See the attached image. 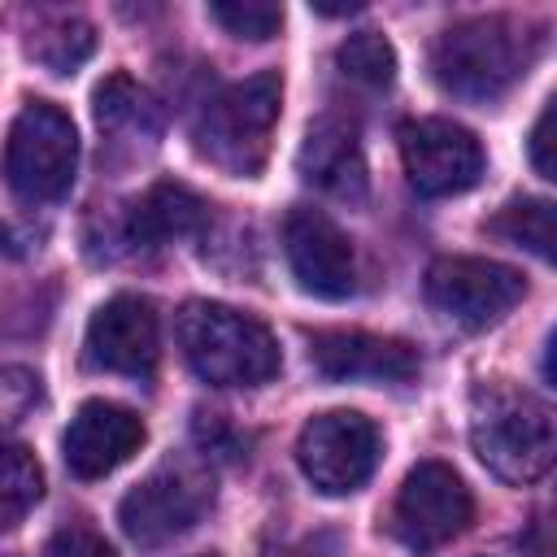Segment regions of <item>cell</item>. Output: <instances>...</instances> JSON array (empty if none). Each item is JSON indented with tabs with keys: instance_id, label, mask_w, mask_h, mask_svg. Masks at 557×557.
I'll list each match as a JSON object with an SVG mask.
<instances>
[{
	"instance_id": "cell-2",
	"label": "cell",
	"mask_w": 557,
	"mask_h": 557,
	"mask_svg": "<svg viewBox=\"0 0 557 557\" xmlns=\"http://www.w3.org/2000/svg\"><path fill=\"white\" fill-rule=\"evenodd\" d=\"M178 348L187 366L213 387H257L283 366L278 339L252 313L218 300H187L178 313Z\"/></svg>"
},
{
	"instance_id": "cell-15",
	"label": "cell",
	"mask_w": 557,
	"mask_h": 557,
	"mask_svg": "<svg viewBox=\"0 0 557 557\" xmlns=\"http://www.w3.org/2000/svg\"><path fill=\"white\" fill-rule=\"evenodd\" d=\"M300 174L344 200H357L366 191V161L357 131L344 117H318L300 144Z\"/></svg>"
},
{
	"instance_id": "cell-6",
	"label": "cell",
	"mask_w": 557,
	"mask_h": 557,
	"mask_svg": "<svg viewBox=\"0 0 557 557\" xmlns=\"http://www.w3.org/2000/svg\"><path fill=\"white\" fill-rule=\"evenodd\" d=\"M379 448H383L379 426L366 413L326 409L305 422V431L296 440V461L322 496H348L374 474Z\"/></svg>"
},
{
	"instance_id": "cell-17",
	"label": "cell",
	"mask_w": 557,
	"mask_h": 557,
	"mask_svg": "<svg viewBox=\"0 0 557 557\" xmlns=\"http://www.w3.org/2000/svg\"><path fill=\"white\" fill-rule=\"evenodd\" d=\"M44 496V470L30 448L0 444V531H13Z\"/></svg>"
},
{
	"instance_id": "cell-8",
	"label": "cell",
	"mask_w": 557,
	"mask_h": 557,
	"mask_svg": "<svg viewBox=\"0 0 557 557\" xmlns=\"http://www.w3.org/2000/svg\"><path fill=\"white\" fill-rule=\"evenodd\" d=\"M209 500H213V487L200 470L161 466L139 487H131L122 496L117 522L139 548H157V544H170L174 535L191 531L196 518L209 509Z\"/></svg>"
},
{
	"instance_id": "cell-5",
	"label": "cell",
	"mask_w": 557,
	"mask_h": 557,
	"mask_svg": "<svg viewBox=\"0 0 557 557\" xmlns=\"http://www.w3.org/2000/svg\"><path fill=\"white\" fill-rule=\"evenodd\" d=\"M78 135L65 109L48 100H30L4 144V178L22 200H61L74 183Z\"/></svg>"
},
{
	"instance_id": "cell-22",
	"label": "cell",
	"mask_w": 557,
	"mask_h": 557,
	"mask_svg": "<svg viewBox=\"0 0 557 557\" xmlns=\"http://www.w3.org/2000/svg\"><path fill=\"white\" fill-rule=\"evenodd\" d=\"M209 17L226 30V35H235V39H270V35H278V26H283V4H270V0H218V4H209Z\"/></svg>"
},
{
	"instance_id": "cell-4",
	"label": "cell",
	"mask_w": 557,
	"mask_h": 557,
	"mask_svg": "<svg viewBox=\"0 0 557 557\" xmlns=\"http://www.w3.org/2000/svg\"><path fill=\"white\" fill-rule=\"evenodd\" d=\"M283 104V78L274 70H261L244 83L222 87L200 122H196V148L226 174H257L270 157V135Z\"/></svg>"
},
{
	"instance_id": "cell-23",
	"label": "cell",
	"mask_w": 557,
	"mask_h": 557,
	"mask_svg": "<svg viewBox=\"0 0 557 557\" xmlns=\"http://www.w3.org/2000/svg\"><path fill=\"white\" fill-rule=\"evenodd\" d=\"M44 557H113V548L91 527H61L44 544Z\"/></svg>"
},
{
	"instance_id": "cell-11",
	"label": "cell",
	"mask_w": 557,
	"mask_h": 557,
	"mask_svg": "<svg viewBox=\"0 0 557 557\" xmlns=\"http://www.w3.org/2000/svg\"><path fill=\"white\" fill-rule=\"evenodd\" d=\"M283 248H287V265L296 283L309 296L344 300L352 292V278H357L352 244L322 209H309V205L292 209L283 222Z\"/></svg>"
},
{
	"instance_id": "cell-24",
	"label": "cell",
	"mask_w": 557,
	"mask_h": 557,
	"mask_svg": "<svg viewBox=\"0 0 557 557\" xmlns=\"http://www.w3.org/2000/svg\"><path fill=\"white\" fill-rule=\"evenodd\" d=\"M553 122H557V100H544V109H540V117H535V126H531V144H527L531 165H535V174H540V178H557V157H553Z\"/></svg>"
},
{
	"instance_id": "cell-9",
	"label": "cell",
	"mask_w": 557,
	"mask_h": 557,
	"mask_svg": "<svg viewBox=\"0 0 557 557\" xmlns=\"http://www.w3.org/2000/svg\"><path fill=\"white\" fill-rule=\"evenodd\" d=\"M400 161L422 196H461L483 178V144L448 117H418L400 126Z\"/></svg>"
},
{
	"instance_id": "cell-13",
	"label": "cell",
	"mask_w": 557,
	"mask_h": 557,
	"mask_svg": "<svg viewBox=\"0 0 557 557\" xmlns=\"http://www.w3.org/2000/svg\"><path fill=\"white\" fill-rule=\"evenodd\" d=\"M161 352L157 309L144 296H113L87 322V361L113 374H148Z\"/></svg>"
},
{
	"instance_id": "cell-18",
	"label": "cell",
	"mask_w": 557,
	"mask_h": 557,
	"mask_svg": "<svg viewBox=\"0 0 557 557\" xmlns=\"http://www.w3.org/2000/svg\"><path fill=\"white\" fill-rule=\"evenodd\" d=\"M96 48V30L83 22V17H57V22H44L30 39H26V52L48 70V74H74Z\"/></svg>"
},
{
	"instance_id": "cell-7",
	"label": "cell",
	"mask_w": 557,
	"mask_h": 557,
	"mask_svg": "<svg viewBox=\"0 0 557 557\" xmlns=\"http://www.w3.org/2000/svg\"><path fill=\"white\" fill-rule=\"evenodd\" d=\"M474 518V496L444 461H418L392 505V535L409 553H435L457 540Z\"/></svg>"
},
{
	"instance_id": "cell-3",
	"label": "cell",
	"mask_w": 557,
	"mask_h": 557,
	"mask_svg": "<svg viewBox=\"0 0 557 557\" xmlns=\"http://www.w3.org/2000/svg\"><path fill=\"white\" fill-rule=\"evenodd\" d=\"M527 70V35L509 17H466L431 44V74L457 100H496Z\"/></svg>"
},
{
	"instance_id": "cell-20",
	"label": "cell",
	"mask_w": 557,
	"mask_h": 557,
	"mask_svg": "<svg viewBox=\"0 0 557 557\" xmlns=\"http://www.w3.org/2000/svg\"><path fill=\"white\" fill-rule=\"evenodd\" d=\"M96 122L109 126V131H122V126H144L152 131L157 126V104L152 96L131 83L126 74H109L100 87H96Z\"/></svg>"
},
{
	"instance_id": "cell-19",
	"label": "cell",
	"mask_w": 557,
	"mask_h": 557,
	"mask_svg": "<svg viewBox=\"0 0 557 557\" xmlns=\"http://www.w3.org/2000/svg\"><path fill=\"white\" fill-rule=\"evenodd\" d=\"M487 231L535 252L540 261H553V200H544V196H518V200L500 205V213L487 222Z\"/></svg>"
},
{
	"instance_id": "cell-1",
	"label": "cell",
	"mask_w": 557,
	"mask_h": 557,
	"mask_svg": "<svg viewBox=\"0 0 557 557\" xmlns=\"http://www.w3.org/2000/svg\"><path fill=\"white\" fill-rule=\"evenodd\" d=\"M470 448L496 479L527 487L553 466V409L509 379L479 383L470 392Z\"/></svg>"
},
{
	"instance_id": "cell-21",
	"label": "cell",
	"mask_w": 557,
	"mask_h": 557,
	"mask_svg": "<svg viewBox=\"0 0 557 557\" xmlns=\"http://www.w3.org/2000/svg\"><path fill=\"white\" fill-rule=\"evenodd\" d=\"M335 65H339L352 83H361V87H387V83L396 78V52H392V44H387L383 35H374V30L348 35V39L339 44V52H335Z\"/></svg>"
},
{
	"instance_id": "cell-14",
	"label": "cell",
	"mask_w": 557,
	"mask_h": 557,
	"mask_svg": "<svg viewBox=\"0 0 557 557\" xmlns=\"http://www.w3.org/2000/svg\"><path fill=\"white\" fill-rule=\"evenodd\" d=\"M313 366L335 383H405L418 374V352L405 339L370 331H318L309 344Z\"/></svg>"
},
{
	"instance_id": "cell-12",
	"label": "cell",
	"mask_w": 557,
	"mask_h": 557,
	"mask_svg": "<svg viewBox=\"0 0 557 557\" xmlns=\"http://www.w3.org/2000/svg\"><path fill=\"white\" fill-rule=\"evenodd\" d=\"M144 444V422L126 405L113 400H83L61 435V453L70 474L78 479H104L122 461H131Z\"/></svg>"
},
{
	"instance_id": "cell-10",
	"label": "cell",
	"mask_w": 557,
	"mask_h": 557,
	"mask_svg": "<svg viewBox=\"0 0 557 557\" xmlns=\"http://www.w3.org/2000/svg\"><path fill=\"white\" fill-rule=\"evenodd\" d=\"M522 296L527 278L513 265L487 257H440L426 270V300L461 326H487L505 318Z\"/></svg>"
},
{
	"instance_id": "cell-16",
	"label": "cell",
	"mask_w": 557,
	"mask_h": 557,
	"mask_svg": "<svg viewBox=\"0 0 557 557\" xmlns=\"http://www.w3.org/2000/svg\"><path fill=\"white\" fill-rule=\"evenodd\" d=\"M200 222H205V200H200L191 187L161 178V183H152V187L131 205L126 231H131V239H139V244H165V239L191 235Z\"/></svg>"
}]
</instances>
